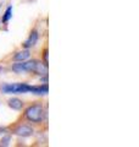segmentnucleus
<instances>
[{
	"label": "nucleus",
	"mask_w": 139,
	"mask_h": 147,
	"mask_svg": "<svg viewBox=\"0 0 139 147\" xmlns=\"http://www.w3.org/2000/svg\"><path fill=\"white\" fill-rule=\"evenodd\" d=\"M25 117L27 120L32 123H41L46 118V110L43 108V105L40 103H35L29 105L25 110Z\"/></svg>",
	"instance_id": "nucleus-1"
},
{
	"label": "nucleus",
	"mask_w": 139,
	"mask_h": 147,
	"mask_svg": "<svg viewBox=\"0 0 139 147\" xmlns=\"http://www.w3.org/2000/svg\"><path fill=\"white\" fill-rule=\"evenodd\" d=\"M31 90V85L28 84H4L0 86V91L1 93H12V94H16V93H28Z\"/></svg>",
	"instance_id": "nucleus-2"
},
{
	"label": "nucleus",
	"mask_w": 139,
	"mask_h": 147,
	"mask_svg": "<svg viewBox=\"0 0 139 147\" xmlns=\"http://www.w3.org/2000/svg\"><path fill=\"white\" fill-rule=\"evenodd\" d=\"M33 132H34L33 129L28 125H26V124H20V125H17L12 130V134H15L20 137H29L33 135Z\"/></svg>",
	"instance_id": "nucleus-3"
},
{
	"label": "nucleus",
	"mask_w": 139,
	"mask_h": 147,
	"mask_svg": "<svg viewBox=\"0 0 139 147\" xmlns=\"http://www.w3.org/2000/svg\"><path fill=\"white\" fill-rule=\"evenodd\" d=\"M38 38H39V33L37 32L35 30H33L31 32V34H29V37L27 38L25 42L22 43V48L23 49H29V48H32L33 45L37 43V40H38Z\"/></svg>",
	"instance_id": "nucleus-4"
},
{
	"label": "nucleus",
	"mask_w": 139,
	"mask_h": 147,
	"mask_svg": "<svg viewBox=\"0 0 139 147\" xmlns=\"http://www.w3.org/2000/svg\"><path fill=\"white\" fill-rule=\"evenodd\" d=\"M31 93H34V94H46L49 92V86L48 84H43L40 86H31V90H29Z\"/></svg>",
	"instance_id": "nucleus-5"
},
{
	"label": "nucleus",
	"mask_w": 139,
	"mask_h": 147,
	"mask_svg": "<svg viewBox=\"0 0 139 147\" xmlns=\"http://www.w3.org/2000/svg\"><path fill=\"white\" fill-rule=\"evenodd\" d=\"M31 57V52L28 49L21 50V52H17L15 55H13V61H25Z\"/></svg>",
	"instance_id": "nucleus-6"
},
{
	"label": "nucleus",
	"mask_w": 139,
	"mask_h": 147,
	"mask_svg": "<svg viewBox=\"0 0 139 147\" xmlns=\"http://www.w3.org/2000/svg\"><path fill=\"white\" fill-rule=\"evenodd\" d=\"M7 104H9V107L15 110H21L23 108V102L18 98H10L7 100Z\"/></svg>",
	"instance_id": "nucleus-7"
},
{
	"label": "nucleus",
	"mask_w": 139,
	"mask_h": 147,
	"mask_svg": "<svg viewBox=\"0 0 139 147\" xmlns=\"http://www.w3.org/2000/svg\"><path fill=\"white\" fill-rule=\"evenodd\" d=\"M33 72L38 74V75H40V76L46 75V74H48V66L41 61H37V65H35V69H34Z\"/></svg>",
	"instance_id": "nucleus-8"
},
{
	"label": "nucleus",
	"mask_w": 139,
	"mask_h": 147,
	"mask_svg": "<svg viewBox=\"0 0 139 147\" xmlns=\"http://www.w3.org/2000/svg\"><path fill=\"white\" fill-rule=\"evenodd\" d=\"M11 70L16 74H23V72H27L26 71V67H25V61H16V64H13L11 66Z\"/></svg>",
	"instance_id": "nucleus-9"
},
{
	"label": "nucleus",
	"mask_w": 139,
	"mask_h": 147,
	"mask_svg": "<svg viewBox=\"0 0 139 147\" xmlns=\"http://www.w3.org/2000/svg\"><path fill=\"white\" fill-rule=\"evenodd\" d=\"M11 17H12V5H9L7 9H6V11H5V13L3 15V18H1L3 24H7V22L10 21Z\"/></svg>",
	"instance_id": "nucleus-10"
},
{
	"label": "nucleus",
	"mask_w": 139,
	"mask_h": 147,
	"mask_svg": "<svg viewBox=\"0 0 139 147\" xmlns=\"http://www.w3.org/2000/svg\"><path fill=\"white\" fill-rule=\"evenodd\" d=\"M35 65H37V60L25 61V67H26V71H27V72H32V71H34Z\"/></svg>",
	"instance_id": "nucleus-11"
},
{
	"label": "nucleus",
	"mask_w": 139,
	"mask_h": 147,
	"mask_svg": "<svg viewBox=\"0 0 139 147\" xmlns=\"http://www.w3.org/2000/svg\"><path fill=\"white\" fill-rule=\"evenodd\" d=\"M10 141H11V136L10 135L3 137L1 141H0V146H9L10 145Z\"/></svg>",
	"instance_id": "nucleus-12"
},
{
	"label": "nucleus",
	"mask_w": 139,
	"mask_h": 147,
	"mask_svg": "<svg viewBox=\"0 0 139 147\" xmlns=\"http://www.w3.org/2000/svg\"><path fill=\"white\" fill-rule=\"evenodd\" d=\"M43 57H44V64H45L46 66H48V65H49V61H48V58H49V50H48V49H45V50H44V55H43Z\"/></svg>",
	"instance_id": "nucleus-13"
},
{
	"label": "nucleus",
	"mask_w": 139,
	"mask_h": 147,
	"mask_svg": "<svg viewBox=\"0 0 139 147\" xmlns=\"http://www.w3.org/2000/svg\"><path fill=\"white\" fill-rule=\"evenodd\" d=\"M6 132H7L6 127H1V126H0V135H4V134H6Z\"/></svg>",
	"instance_id": "nucleus-14"
},
{
	"label": "nucleus",
	"mask_w": 139,
	"mask_h": 147,
	"mask_svg": "<svg viewBox=\"0 0 139 147\" xmlns=\"http://www.w3.org/2000/svg\"><path fill=\"white\" fill-rule=\"evenodd\" d=\"M40 80L43 81L44 84H48V74H46V75H43V77H41Z\"/></svg>",
	"instance_id": "nucleus-15"
},
{
	"label": "nucleus",
	"mask_w": 139,
	"mask_h": 147,
	"mask_svg": "<svg viewBox=\"0 0 139 147\" xmlns=\"http://www.w3.org/2000/svg\"><path fill=\"white\" fill-rule=\"evenodd\" d=\"M1 5H3V4H0V7H1Z\"/></svg>",
	"instance_id": "nucleus-16"
}]
</instances>
